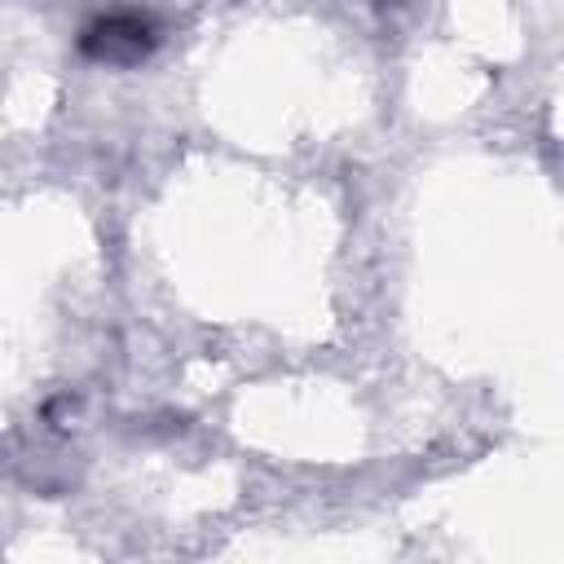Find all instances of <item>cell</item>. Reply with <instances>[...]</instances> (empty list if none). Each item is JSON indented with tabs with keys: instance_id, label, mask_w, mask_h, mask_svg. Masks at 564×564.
Returning a JSON list of instances; mask_svg holds the SVG:
<instances>
[{
	"instance_id": "cell-1",
	"label": "cell",
	"mask_w": 564,
	"mask_h": 564,
	"mask_svg": "<svg viewBox=\"0 0 564 564\" xmlns=\"http://www.w3.org/2000/svg\"><path fill=\"white\" fill-rule=\"evenodd\" d=\"M154 44H159V35H154V22L145 13H101L79 31V48L88 57L115 62V66L141 62Z\"/></svg>"
}]
</instances>
